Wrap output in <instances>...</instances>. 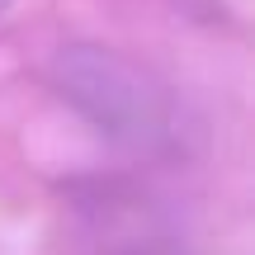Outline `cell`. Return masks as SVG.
<instances>
[{
    "label": "cell",
    "mask_w": 255,
    "mask_h": 255,
    "mask_svg": "<svg viewBox=\"0 0 255 255\" xmlns=\"http://www.w3.org/2000/svg\"><path fill=\"white\" fill-rule=\"evenodd\" d=\"M52 85L95 132L132 151H165L175 142V104L156 76L104 43H66L52 57Z\"/></svg>",
    "instance_id": "6da1fadb"
},
{
    "label": "cell",
    "mask_w": 255,
    "mask_h": 255,
    "mask_svg": "<svg viewBox=\"0 0 255 255\" xmlns=\"http://www.w3.org/2000/svg\"><path fill=\"white\" fill-rule=\"evenodd\" d=\"M5 9H9V0H0V14H5Z\"/></svg>",
    "instance_id": "7a4b0ae2"
}]
</instances>
